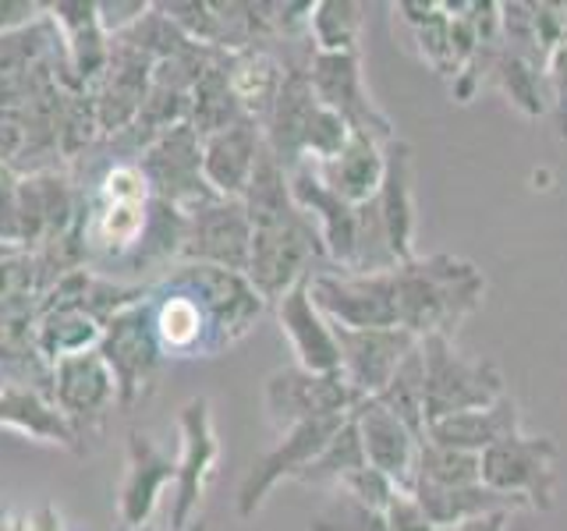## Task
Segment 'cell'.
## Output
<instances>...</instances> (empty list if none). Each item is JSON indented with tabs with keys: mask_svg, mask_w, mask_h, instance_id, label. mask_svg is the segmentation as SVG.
Masks as SVG:
<instances>
[{
	"mask_svg": "<svg viewBox=\"0 0 567 531\" xmlns=\"http://www.w3.org/2000/svg\"><path fill=\"white\" fill-rule=\"evenodd\" d=\"M351 421H354V429H359L369 468L383 471L401 492H412L422 439L377 397H362L354 404Z\"/></svg>",
	"mask_w": 567,
	"mask_h": 531,
	"instance_id": "17",
	"label": "cell"
},
{
	"mask_svg": "<svg viewBox=\"0 0 567 531\" xmlns=\"http://www.w3.org/2000/svg\"><path fill=\"white\" fill-rule=\"evenodd\" d=\"M153 326L167 358H209V323L188 291L167 277L153 283Z\"/></svg>",
	"mask_w": 567,
	"mask_h": 531,
	"instance_id": "25",
	"label": "cell"
},
{
	"mask_svg": "<svg viewBox=\"0 0 567 531\" xmlns=\"http://www.w3.org/2000/svg\"><path fill=\"white\" fill-rule=\"evenodd\" d=\"M341 347V376L359 397H380L394 379L398 365L419 347L408 330H341L333 326Z\"/></svg>",
	"mask_w": 567,
	"mask_h": 531,
	"instance_id": "16",
	"label": "cell"
},
{
	"mask_svg": "<svg viewBox=\"0 0 567 531\" xmlns=\"http://www.w3.org/2000/svg\"><path fill=\"white\" fill-rule=\"evenodd\" d=\"M153 291V288H150ZM106 368L117 386V412L132 415L142 400L153 397L159 368H164V347L156 341L153 326V298H142L135 305L121 309L103 323L100 347Z\"/></svg>",
	"mask_w": 567,
	"mask_h": 531,
	"instance_id": "3",
	"label": "cell"
},
{
	"mask_svg": "<svg viewBox=\"0 0 567 531\" xmlns=\"http://www.w3.org/2000/svg\"><path fill=\"white\" fill-rule=\"evenodd\" d=\"M224 67H227V79L235 96L241 103V111L252 117V121H266L270 106L280 93V82H284V67L266 46H248V50H235V53H224Z\"/></svg>",
	"mask_w": 567,
	"mask_h": 531,
	"instance_id": "29",
	"label": "cell"
},
{
	"mask_svg": "<svg viewBox=\"0 0 567 531\" xmlns=\"http://www.w3.org/2000/svg\"><path fill=\"white\" fill-rule=\"evenodd\" d=\"M316 170L348 206H365L377 199L383 181V142L351 132L348 146L327 164H316Z\"/></svg>",
	"mask_w": 567,
	"mask_h": 531,
	"instance_id": "28",
	"label": "cell"
},
{
	"mask_svg": "<svg viewBox=\"0 0 567 531\" xmlns=\"http://www.w3.org/2000/svg\"><path fill=\"white\" fill-rule=\"evenodd\" d=\"M177 433H182V454H177L171 531H192L195 524L192 518L199 513L220 460V439L206 397H188L182 404V412H177Z\"/></svg>",
	"mask_w": 567,
	"mask_h": 531,
	"instance_id": "10",
	"label": "cell"
},
{
	"mask_svg": "<svg viewBox=\"0 0 567 531\" xmlns=\"http://www.w3.org/2000/svg\"><path fill=\"white\" fill-rule=\"evenodd\" d=\"M291 195L298 209L316 223L319 241H323L327 266L341 273H354V259H359V206H348L323 177L316 164H298L288 170Z\"/></svg>",
	"mask_w": 567,
	"mask_h": 531,
	"instance_id": "13",
	"label": "cell"
},
{
	"mask_svg": "<svg viewBox=\"0 0 567 531\" xmlns=\"http://www.w3.org/2000/svg\"><path fill=\"white\" fill-rule=\"evenodd\" d=\"M103 336V323L93 319L79 305H47L40 309V319H35L32 330V344L40 351L43 362H61L68 354H82L100 347Z\"/></svg>",
	"mask_w": 567,
	"mask_h": 531,
	"instance_id": "31",
	"label": "cell"
},
{
	"mask_svg": "<svg viewBox=\"0 0 567 531\" xmlns=\"http://www.w3.org/2000/svg\"><path fill=\"white\" fill-rule=\"evenodd\" d=\"M117 531H124V528H117Z\"/></svg>",
	"mask_w": 567,
	"mask_h": 531,
	"instance_id": "45",
	"label": "cell"
},
{
	"mask_svg": "<svg viewBox=\"0 0 567 531\" xmlns=\"http://www.w3.org/2000/svg\"><path fill=\"white\" fill-rule=\"evenodd\" d=\"M241 202L252 223V252H248L245 277L266 305H277L295 283L309 280L312 273L330 270L316 223L298 209L288 170L266 146Z\"/></svg>",
	"mask_w": 567,
	"mask_h": 531,
	"instance_id": "1",
	"label": "cell"
},
{
	"mask_svg": "<svg viewBox=\"0 0 567 531\" xmlns=\"http://www.w3.org/2000/svg\"><path fill=\"white\" fill-rule=\"evenodd\" d=\"M337 492H344V496H351V500H359V503H365V507H372V510H380V513H386V507L394 503V496L401 492L390 478L383 475V471H377V468H359V471H351L341 486H337Z\"/></svg>",
	"mask_w": 567,
	"mask_h": 531,
	"instance_id": "38",
	"label": "cell"
},
{
	"mask_svg": "<svg viewBox=\"0 0 567 531\" xmlns=\"http://www.w3.org/2000/svg\"><path fill=\"white\" fill-rule=\"evenodd\" d=\"M365 4L359 0H316L309 14V43L319 53H351L359 50L365 22Z\"/></svg>",
	"mask_w": 567,
	"mask_h": 531,
	"instance_id": "33",
	"label": "cell"
},
{
	"mask_svg": "<svg viewBox=\"0 0 567 531\" xmlns=\"http://www.w3.org/2000/svg\"><path fill=\"white\" fill-rule=\"evenodd\" d=\"M153 4H146V0H132V4H121V0H96V11H100V25L103 32L111 35V40H117L121 32H128L138 18H146Z\"/></svg>",
	"mask_w": 567,
	"mask_h": 531,
	"instance_id": "39",
	"label": "cell"
},
{
	"mask_svg": "<svg viewBox=\"0 0 567 531\" xmlns=\"http://www.w3.org/2000/svg\"><path fill=\"white\" fill-rule=\"evenodd\" d=\"M192 531H206V524H203V521H195V524H192Z\"/></svg>",
	"mask_w": 567,
	"mask_h": 531,
	"instance_id": "43",
	"label": "cell"
},
{
	"mask_svg": "<svg viewBox=\"0 0 567 531\" xmlns=\"http://www.w3.org/2000/svg\"><path fill=\"white\" fill-rule=\"evenodd\" d=\"M557 439L554 436H507L483 450V486L522 500L528 510H554L557 496Z\"/></svg>",
	"mask_w": 567,
	"mask_h": 531,
	"instance_id": "7",
	"label": "cell"
},
{
	"mask_svg": "<svg viewBox=\"0 0 567 531\" xmlns=\"http://www.w3.org/2000/svg\"><path fill=\"white\" fill-rule=\"evenodd\" d=\"M316 309L341 330H401L398 326V280L383 273L319 270L309 277Z\"/></svg>",
	"mask_w": 567,
	"mask_h": 531,
	"instance_id": "6",
	"label": "cell"
},
{
	"mask_svg": "<svg viewBox=\"0 0 567 531\" xmlns=\"http://www.w3.org/2000/svg\"><path fill=\"white\" fill-rule=\"evenodd\" d=\"M377 400L386 404L419 439H425V362H422V347H415L398 365L394 379L386 383V389Z\"/></svg>",
	"mask_w": 567,
	"mask_h": 531,
	"instance_id": "35",
	"label": "cell"
},
{
	"mask_svg": "<svg viewBox=\"0 0 567 531\" xmlns=\"http://www.w3.org/2000/svg\"><path fill=\"white\" fill-rule=\"evenodd\" d=\"M53 394L50 400L61 407L64 418L75 425V433L85 439L89 433H100L106 415L117 407V386L111 368H106L103 354L82 351V354H68V358L53 362Z\"/></svg>",
	"mask_w": 567,
	"mask_h": 531,
	"instance_id": "14",
	"label": "cell"
},
{
	"mask_svg": "<svg viewBox=\"0 0 567 531\" xmlns=\"http://www.w3.org/2000/svg\"><path fill=\"white\" fill-rule=\"evenodd\" d=\"M415 503L422 507V513L430 518L436 528H461L483 513H496V510H511L518 513L525 510L522 500H511V496H501L486 489L483 482L475 486H457V489H433V486H415L412 489Z\"/></svg>",
	"mask_w": 567,
	"mask_h": 531,
	"instance_id": "30",
	"label": "cell"
},
{
	"mask_svg": "<svg viewBox=\"0 0 567 531\" xmlns=\"http://www.w3.org/2000/svg\"><path fill=\"white\" fill-rule=\"evenodd\" d=\"M546 82H549V100H554V114H557V124H560V135L567 138V43L549 53Z\"/></svg>",
	"mask_w": 567,
	"mask_h": 531,
	"instance_id": "40",
	"label": "cell"
},
{
	"mask_svg": "<svg viewBox=\"0 0 567 531\" xmlns=\"http://www.w3.org/2000/svg\"><path fill=\"white\" fill-rule=\"evenodd\" d=\"M248 114L241 111V103L235 96L227 79V67H224V53L209 61V67L199 75V82L192 85V103H188V124L199 138H209L217 132L235 128L238 121H245Z\"/></svg>",
	"mask_w": 567,
	"mask_h": 531,
	"instance_id": "32",
	"label": "cell"
},
{
	"mask_svg": "<svg viewBox=\"0 0 567 531\" xmlns=\"http://www.w3.org/2000/svg\"><path fill=\"white\" fill-rule=\"evenodd\" d=\"M475 482H483V454L436 447V442L422 439L419 465H415V486L457 489V486H475Z\"/></svg>",
	"mask_w": 567,
	"mask_h": 531,
	"instance_id": "34",
	"label": "cell"
},
{
	"mask_svg": "<svg viewBox=\"0 0 567 531\" xmlns=\"http://www.w3.org/2000/svg\"><path fill=\"white\" fill-rule=\"evenodd\" d=\"M188 235L182 262H206L220 266L230 273L248 270V252H252V223L241 199H217L185 212Z\"/></svg>",
	"mask_w": 567,
	"mask_h": 531,
	"instance_id": "15",
	"label": "cell"
},
{
	"mask_svg": "<svg viewBox=\"0 0 567 531\" xmlns=\"http://www.w3.org/2000/svg\"><path fill=\"white\" fill-rule=\"evenodd\" d=\"M398 280V326L412 336H454V330L483 305L486 277L461 256H415L394 266Z\"/></svg>",
	"mask_w": 567,
	"mask_h": 531,
	"instance_id": "2",
	"label": "cell"
},
{
	"mask_svg": "<svg viewBox=\"0 0 567 531\" xmlns=\"http://www.w3.org/2000/svg\"><path fill=\"white\" fill-rule=\"evenodd\" d=\"M507 521H511V510H496V513H483V518H475L454 531H507Z\"/></svg>",
	"mask_w": 567,
	"mask_h": 531,
	"instance_id": "42",
	"label": "cell"
},
{
	"mask_svg": "<svg viewBox=\"0 0 567 531\" xmlns=\"http://www.w3.org/2000/svg\"><path fill=\"white\" fill-rule=\"evenodd\" d=\"M0 429H11L18 436H29L35 442H50L71 454H82V436L75 425L64 418V412L47 394H35L25 386H4L0 394Z\"/></svg>",
	"mask_w": 567,
	"mask_h": 531,
	"instance_id": "27",
	"label": "cell"
},
{
	"mask_svg": "<svg viewBox=\"0 0 567 531\" xmlns=\"http://www.w3.org/2000/svg\"><path fill=\"white\" fill-rule=\"evenodd\" d=\"M419 347L425 362V425L475 412L507 394L504 372L486 358H465L454 347V336H422Z\"/></svg>",
	"mask_w": 567,
	"mask_h": 531,
	"instance_id": "4",
	"label": "cell"
},
{
	"mask_svg": "<svg viewBox=\"0 0 567 531\" xmlns=\"http://www.w3.org/2000/svg\"><path fill=\"white\" fill-rule=\"evenodd\" d=\"M47 14L61 32L71 85H75V93H89L111 64L114 43L100 25L96 0H58V4H47Z\"/></svg>",
	"mask_w": 567,
	"mask_h": 531,
	"instance_id": "19",
	"label": "cell"
},
{
	"mask_svg": "<svg viewBox=\"0 0 567 531\" xmlns=\"http://www.w3.org/2000/svg\"><path fill=\"white\" fill-rule=\"evenodd\" d=\"M153 85V61L135 46L114 40L111 43V64H106L103 79L89 88L96 103L100 135H121L138 121L142 103L150 96Z\"/></svg>",
	"mask_w": 567,
	"mask_h": 531,
	"instance_id": "18",
	"label": "cell"
},
{
	"mask_svg": "<svg viewBox=\"0 0 567 531\" xmlns=\"http://www.w3.org/2000/svg\"><path fill=\"white\" fill-rule=\"evenodd\" d=\"M138 170L146 177L153 199H164L182 212L220 199L203 177V138L188 121L153 138L138 153Z\"/></svg>",
	"mask_w": 567,
	"mask_h": 531,
	"instance_id": "8",
	"label": "cell"
},
{
	"mask_svg": "<svg viewBox=\"0 0 567 531\" xmlns=\"http://www.w3.org/2000/svg\"><path fill=\"white\" fill-rule=\"evenodd\" d=\"M171 283H177L182 291H188L199 309L206 312L209 323V358L220 354L224 347H235L256 330L259 315L270 309L256 294V288L248 283L245 273H230L220 266L206 262H177L167 273Z\"/></svg>",
	"mask_w": 567,
	"mask_h": 531,
	"instance_id": "5",
	"label": "cell"
},
{
	"mask_svg": "<svg viewBox=\"0 0 567 531\" xmlns=\"http://www.w3.org/2000/svg\"><path fill=\"white\" fill-rule=\"evenodd\" d=\"M344 421H348V415L316 418V421L295 425V429L280 433L277 447L266 450L259 460H252V468H248L241 478V486H238V513L241 518H256L280 482H298L312 460L327 450V442L337 436V429H341Z\"/></svg>",
	"mask_w": 567,
	"mask_h": 531,
	"instance_id": "11",
	"label": "cell"
},
{
	"mask_svg": "<svg viewBox=\"0 0 567 531\" xmlns=\"http://www.w3.org/2000/svg\"><path fill=\"white\" fill-rule=\"evenodd\" d=\"M177 478V457L159 450L156 442L132 429L128 433V471H124L121 496H117V513L124 531H146L153 510L164 492Z\"/></svg>",
	"mask_w": 567,
	"mask_h": 531,
	"instance_id": "23",
	"label": "cell"
},
{
	"mask_svg": "<svg viewBox=\"0 0 567 531\" xmlns=\"http://www.w3.org/2000/svg\"><path fill=\"white\" fill-rule=\"evenodd\" d=\"M274 309H277L280 333L288 336L298 368L316 372V376L341 372V347H337V336H333V326L327 323V315L316 309L309 280L295 283Z\"/></svg>",
	"mask_w": 567,
	"mask_h": 531,
	"instance_id": "22",
	"label": "cell"
},
{
	"mask_svg": "<svg viewBox=\"0 0 567 531\" xmlns=\"http://www.w3.org/2000/svg\"><path fill=\"white\" fill-rule=\"evenodd\" d=\"M306 71H309L316 100L341 117L354 135H369V138H380V142L398 138L394 124H390V117L380 111L377 100H372V93L365 88L362 50H351V53L309 50Z\"/></svg>",
	"mask_w": 567,
	"mask_h": 531,
	"instance_id": "9",
	"label": "cell"
},
{
	"mask_svg": "<svg viewBox=\"0 0 567 531\" xmlns=\"http://www.w3.org/2000/svg\"><path fill=\"white\" fill-rule=\"evenodd\" d=\"M518 433H522V407L511 389L501 400H493L486 407H475V412H461V415L425 425V439L430 442L451 447V450H468V454H483L493 442L518 436Z\"/></svg>",
	"mask_w": 567,
	"mask_h": 531,
	"instance_id": "26",
	"label": "cell"
},
{
	"mask_svg": "<svg viewBox=\"0 0 567 531\" xmlns=\"http://www.w3.org/2000/svg\"><path fill=\"white\" fill-rule=\"evenodd\" d=\"M359 400L362 397L344 383L341 372L316 376V372L288 365L266 379V415H270L277 433H288L295 425H306L316 418L351 415Z\"/></svg>",
	"mask_w": 567,
	"mask_h": 531,
	"instance_id": "12",
	"label": "cell"
},
{
	"mask_svg": "<svg viewBox=\"0 0 567 531\" xmlns=\"http://www.w3.org/2000/svg\"><path fill=\"white\" fill-rule=\"evenodd\" d=\"M4 386H8V379H4V376H0V394H4Z\"/></svg>",
	"mask_w": 567,
	"mask_h": 531,
	"instance_id": "44",
	"label": "cell"
},
{
	"mask_svg": "<svg viewBox=\"0 0 567 531\" xmlns=\"http://www.w3.org/2000/svg\"><path fill=\"white\" fill-rule=\"evenodd\" d=\"M319 114V100L312 93L306 64H291L284 71L280 93L262 121V142L277 156L284 170H295L306 159V135L312 128V117Z\"/></svg>",
	"mask_w": 567,
	"mask_h": 531,
	"instance_id": "21",
	"label": "cell"
},
{
	"mask_svg": "<svg viewBox=\"0 0 567 531\" xmlns=\"http://www.w3.org/2000/svg\"><path fill=\"white\" fill-rule=\"evenodd\" d=\"M262 153V124L245 117L235 128L203 138V177L220 199H245L256 159Z\"/></svg>",
	"mask_w": 567,
	"mask_h": 531,
	"instance_id": "24",
	"label": "cell"
},
{
	"mask_svg": "<svg viewBox=\"0 0 567 531\" xmlns=\"http://www.w3.org/2000/svg\"><path fill=\"white\" fill-rule=\"evenodd\" d=\"M309 531H390V528H386V513L341 492V500H333L319 518L309 521Z\"/></svg>",
	"mask_w": 567,
	"mask_h": 531,
	"instance_id": "37",
	"label": "cell"
},
{
	"mask_svg": "<svg viewBox=\"0 0 567 531\" xmlns=\"http://www.w3.org/2000/svg\"><path fill=\"white\" fill-rule=\"evenodd\" d=\"M365 450H362V439H359V429H354V421L348 415V421L337 429V436L327 442V450L319 454L312 465L306 468V475L298 478L301 486H341L351 471L365 468Z\"/></svg>",
	"mask_w": 567,
	"mask_h": 531,
	"instance_id": "36",
	"label": "cell"
},
{
	"mask_svg": "<svg viewBox=\"0 0 567 531\" xmlns=\"http://www.w3.org/2000/svg\"><path fill=\"white\" fill-rule=\"evenodd\" d=\"M377 209L386 230L390 256L401 262L415 259V153L404 138L383 142V181Z\"/></svg>",
	"mask_w": 567,
	"mask_h": 531,
	"instance_id": "20",
	"label": "cell"
},
{
	"mask_svg": "<svg viewBox=\"0 0 567 531\" xmlns=\"http://www.w3.org/2000/svg\"><path fill=\"white\" fill-rule=\"evenodd\" d=\"M43 14H47V4H35V0H0V35L40 22Z\"/></svg>",
	"mask_w": 567,
	"mask_h": 531,
	"instance_id": "41",
	"label": "cell"
}]
</instances>
